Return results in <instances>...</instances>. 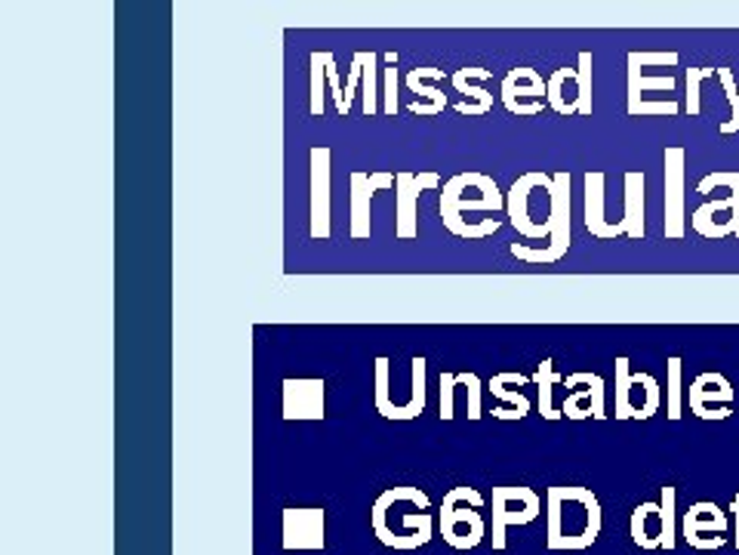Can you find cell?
<instances>
[{"label": "cell", "mask_w": 739, "mask_h": 555, "mask_svg": "<svg viewBox=\"0 0 739 555\" xmlns=\"http://www.w3.org/2000/svg\"><path fill=\"white\" fill-rule=\"evenodd\" d=\"M431 500L422 487H389L370 509V528L389 550H419L434 538Z\"/></svg>", "instance_id": "cell-1"}, {"label": "cell", "mask_w": 739, "mask_h": 555, "mask_svg": "<svg viewBox=\"0 0 739 555\" xmlns=\"http://www.w3.org/2000/svg\"><path fill=\"white\" fill-rule=\"evenodd\" d=\"M604 509L592 487L546 491V543L551 553L588 550L601 538Z\"/></svg>", "instance_id": "cell-2"}, {"label": "cell", "mask_w": 739, "mask_h": 555, "mask_svg": "<svg viewBox=\"0 0 739 555\" xmlns=\"http://www.w3.org/2000/svg\"><path fill=\"white\" fill-rule=\"evenodd\" d=\"M465 191H468V174L453 176L450 182H444L441 204H438L444 228H448L450 235H456V238H465V241H481L487 235H497L499 226H502L499 220H484L478 226H472L463 213H468V210L497 213V210L505 208V194L502 191H490V194H481V198H468Z\"/></svg>", "instance_id": "cell-3"}, {"label": "cell", "mask_w": 739, "mask_h": 555, "mask_svg": "<svg viewBox=\"0 0 739 555\" xmlns=\"http://www.w3.org/2000/svg\"><path fill=\"white\" fill-rule=\"evenodd\" d=\"M484 504H487L484 494H478L475 487H450L438 512V531L448 546L453 550L481 546V540L487 538V524L478 509H484Z\"/></svg>", "instance_id": "cell-4"}, {"label": "cell", "mask_w": 739, "mask_h": 555, "mask_svg": "<svg viewBox=\"0 0 739 555\" xmlns=\"http://www.w3.org/2000/svg\"><path fill=\"white\" fill-rule=\"evenodd\" d=\"M718 186H727L730 194L722 198V201H708L700 210H693V216H690V223L693 228L708 238V241H718V238H727V235H737L739 238V174L737 170H730V174H712L700 179V186L696 191L700 194H708V191H715Z\"/></svg>", "instance_id": "cell-5"}, {"label": "cell", "mask_w": 739, "mask_h": 555, "mask_svg": "<svg viewBox=\"0 0 739 555\" xmlns=\"http://www.w3.org/2000/svg\"><path fill=\"white\" fill-rule=\"evenodd\" d=\"M549 244L543 250H534V247H524V244H512V253L517 260L524 262H558L570 250V174L561 170V174H551L549 189Z\"/></svg>", "instance_id": "cell-6"}, {"label": "cell", "mask_w": 739, "mask_h": 555, "mask_svg": "<svg viewBox=\"0 0 739 555\" xmlns=\"http://www.w3.org/2000/svg\"><path fill=\"white\" fill-rule=\"evenodd\" d=\"M629 358H617V420H651L663 404V389L651 374H632Z\"/></svg>", "instance_id": "cell-7"}, {"label": "cell", "mask_w": 739, "mask_h": 555, "mask_svg": "<svg viewBox=\"0 0 739 555\" xmlns=\"http://www.w3.org/2000/svg\"><path fill=\"white\" fill-rule=\"evenodd\" d=\"M493 550L502 553L505 550V531L512 524H531L543 516V497L534 487H493Z\"/></svg>", "instance_id": "cell-8"}, {"label": "cell", "mask_w": 739, "mask_h": 555, "mask_svg": "<svg viewBox=\"0 0 739 555\" xmlns=\"http://www.w3.org/2000/svg\"><path fill=\"white\" fill-rule=\"evenodd\" d=\"M281 546L287 553H321L327 546V512L321 506H287L281 516Z\"/></svg>", "instance_id": "cell-9"}, {"label": "cell", "mask_w": 739, "mask_h": 555, "mask_svg": "<svg viewBox=\"0 0 739 555\" xmlns=\"http://www.w3.org/2000/svg\"><path fill=\"white\" fill-rule=\"evenodd\" d=\"M727 531H730V519L722 506L703 500V504H693L681 519V538L688 540V546L693 550H722L727 543Z\"/></svg>", "instance_id": "cell-10"}, {"label": "cell", "mask_w": 739, "mask_h": 555, "mask_svg": "<svg viewBox=\"0 0 739 555\" xmlns=\"http://www.w3.org/2000/svg\"><path fill=\"white\" fill-rule=\"evenodd\" d=\"M549 103V81L536 69H512L502 78V105L517 118H536Z\"/></svg>", "instance_id": "cell-11"}, {"label": "cell", "mask_w": 739, "mask_h": 555, "mask_svg": "<svg viewBox=\"0 0 739 555\" xmlns=\"http://www.w3.org/2000/svg\"><path fill=\"white\" fill-rule=\"evenodd\" d=\"M441 176L434 170L426 174H407V170H397V208H395V238L397 241H413L419 235V213H416V201L419 194L429 189H438Z\"/></svg>", "instance_id": "cell-12"}, {"label": "cell", "mask_w": 739, "mask_h": 555, "mask_svg": "<svg viewBox=\"0 0 739 555\" xmlns=\"http://www.w3.org/2000/svg\"><path fill=\"white\" fill-rule=\"evenodd\" d=\"M395 182L397 174H385V170H377V174L355 170V174L348 176V186H351V201H348L351 223H348V235H351V241L370 238V201H373L377 191L392 189Z\"/></svg>", "instance_id": "cell-13"}, {"label": "cell", "mask_w": 739, "mask_h": 555, "mask_svg": "<svg viewBox=\"0 0 739 555\" xmlns=\"http://www.w3.org/2000/svg\"><path fill=\"white\" fill-rule=\"evenodd\" d=\"M549 186L551 176L543 174V170H534V174L517 176L515 182H512V189H509V194H505L509 223H512V228H515L517 235H524V238H531V241H543V238H549L551 235L546 223H543V226H534V223H531V191L549 189Z\"/></svg>", "instance_id": "cell-14"}, {"label": "cell", "mask_w": 739, "mask_h": 555, "mask_svg": "<svg viewBox=\"0 0 739 555\" xmlns=\"http://www.w3.org/2000/svg\"><path fill=\"white\" fill-rule=\"evenodd\" d=\"M284 401H281V416L293 423V420H306V423H321L327 416V404H324V392L327 386L318 377H306V380H284Z\"/></svg>", "instance_id": "cell-15"}, {"label": "cell", "mask_w": 739, "mask_h": 555, "mask_svg": "<svg viewBox=\"0 0 739 555\" xmlns=\"http://www.w3.org/2000/svg\"><path fill=\"white\" fill-rule=\"evenodd\" d=\"M311 204H309V220L311 228L309 235L314 241H327L330 238V152L327 145H314L311 149Z\"/></svg>", "instance_id": "cell-16"}, {"label": "cell", "mask_w": 739, "mask_h": 555, "mask_svg": "<svg viewBox=\"0 0 739 555\" xmlns=\"http://www.w3.org/2000/svg\"><path fill=\"white\" fill-rule=\"evenodd\" d=\"M688 404L693 414L700 420H727L734 414V386L722 374H700L696 380L690 382Z\"/></svg>", "instance_id": "cell-17"}, {"label": "cell", "mask_w": 739, "mask_h": 555, "mask_svg": "<svg viewBox=\"0 0 739 555\" xmlns=\"http://www.w3.org/2000/svg\"><path fill=\"white\" fill-rule=\"evenodd\" d=\"M663 228L669 241L684 238V149L669 145L666 149V216Z\"/></svg>", "instance_id": "cell-18"}, {"label": "cell", "mask_w": 739, "mask_h": 555, "mask_svg": "<svg viewBox=\"0 0 739 555\" xmlns=\"http://www.w3.org/2000/svg\"><path fill=\"white\" fill-rule=\"evenodd\" d=\"M564 386L568 389H576L570 392L564 404H561V414L568 420H604L607 411H604V380L598 374H570L564 377Z\"/></svg>", "instance_id": "cell-19"}, {"label": "cell", "mask_w": 739, "mask_h": 555, "mask_svg": "<svg viewBox=\"0 0 739 555\" xmlns=\"http://www.w3.org/2000/svg\"><path fill=\"white\" fill-rule=\"evenodd\" d=\"M438 81H444V69H413L407 74V87L419 96L410 105L413 115L419 118H434L448 108V93L438 90Z\"/></svg>", "instance_id": "cell-20"}, {"label": "cell", "mask_w": 739, "mask_h": 555, "mask_svg": "<svg viewBox=\"0 0 739 555\" xmlns=\"http://www.w3.org/2000/svg\"><path fill=\"white\" fill-rule=\"evenodd\" d=\"M490 78H493V71L490 69H460L453 78H450L453 87L472 99V103L456 105L460 115H468V118H487V115L493 111V93H487L484 87H478L481 81H490Z\"/></svg>", "instance_id": "cell-21"}, {"label": "cell", "mask_w": 739, "mask_h": 555, "mask_svg": "<svg viewBox=\"0 0 739 555\" xmlns=\"http://www.w3.org/2000/svg\"><path fill=\"white\" fill-rule=\"evenodd\" d=\"M604 182L607 179H604L601 170H588L585 174V228L595 238L610 241V238H622V228L607 223V216H604Z\"/></svg>", "instance_id": "cell-22"}, {"label": "cell", "mask_w": 739, "mask_h": 555, "mask_svg": "<svg viewBox=\"0 0 739 555\" xmlns=\"http://www.w3.org/2000/svg\"><path fill=\"white\" fill-rule=\"evenodd\" d=\"M644 186H647V179L641 170L625 174V210H622V220L617 226L632 241H644V235H647V228H644Z\"/></svg>", "instance_id": "cell-23"}, {"label": "cell", "mask_w": 739, "mask_h": 555, "mask_svg": "<svg viewBox=\"0 0 739 555\" xmlns=\"http://www.w3.org/2000/svg\"><path fill=\"white\" fill-rule=\"evenodd\" d=\"M629 538L641 550H663V506L647 500L629 519Z\"/></svg>", "instance_id": "cell-24"}, {"label": "cell", "mask_w": 739, "mask_h": 555, "mask_svg": "<svg viewBox=\"0 0 739 555\" xmlns=\"http://www.w3.org/2000/svg\"><path fill=\"white\" fill-rule=\"evenodd\" d=\"M549 105L561 118L580 115V74L576 69H558L549 78Z\"/></svg>", "instance_id": "cell-25"}, {"label": "cell", "mask_w": 739, "mask_h": 555, "mask_svg": "<svg viewBox=\"0 0 739 555\" xmlns=\"http://www.w3.org/2000/svg\"><path fill=\"white\" fill-rule=\"evenodd\" d=\"M644 90H675V78H644L637 59L629 52V115L637 118V108H641V93Z\"/></svg>", "instance_id": "cell-26"}, {"label": "cell", "mask_w": 739, "mask_h": 555, "mask_svg": "<svg viewBox=\"0 0 739 555\" xmlns=\"http://www.w3.org/2000/svg\"><path fill=\"white\" fill-rule=\"evenodd\" d=\"M534 382H536V389H539V414H543V420H551V423H555V420H561L564 414L551 404V392H555V386H558V382H564V380L555 374V362H551V358H543V362L536 365Z\"/></svg>", "instance_id": "cell-27"}, {"label": "cell", "mask_w": 739, "mask_h": 555, "mask_svg": "<svg viewBox=\"0 0 739 555\" xmlns=\"http://www.w3.org/2000/svg\"><path fill=\"white\" fill-rule=\"evenodd\" d=\"M659 506H663V550L678 546V491L663 487L659 491Z\"/></svg>", "instance_id": "cell-28"}, {"label": "cell", "mask_w": 739, "mask_h": 555, "mask_svg": "<svg viewBox=\"0 0 739 555\" xmlns=\"http://www.w3.org/2000/svg\"><path fill=\"white\" fill-rule=\"evenodd\" d=\"M377 71H379V52L367 50V59H363V115L367 118H373L382 111V105H379V87H377Z\"/></svg>", "instance_id": "cell-29"}, {"label": "cell", "mask_w": 739, "mask_h": 555, "mask_svg": "<svg viewBox=\"0 0 739 555\" xmlns=\"http://www.w3.org/2000/svg\"><path fill=\"white\" fill-rule=\"evenodd\" d=\"M311 115L324 118V87H327V66H324V52H311Z\"/></svg>", "instance_id": "cell-30"}, {"label": "cell", "mask_w": 739, "mask_h": 555, "mask_svg": "<svg viewBox=\"0 0 739 555\" xmlns=\"http://www.w3.org/2000/svg\"><path fill=\"white\" fill-rule=\"evenodd\" d=\"M669 389H666V414H669L671 423H678L681 420V358L678 355H671L669 362Z\"/></svg>", "instance_id": "cell-31"}, {"label": "cell", "mask_w": 739, "mask_h": 555, "mask_svg": "<svg viewBox=\"0 0 739 555\" xmlns=\"http://www.w3.org/2000/svg\"><path fill=\"white\" fill-rule=\"evenodd\" d=\"M715 74L722 78L724 93H727V103H730V121L722 123V133H724V137H734V133H739V93H737V81H734V71H730V69H715Z\"/></svg>", "instance_id": "cell-32"}, {"label": "cell", "mask_w": 739, "mask_h": 555, "mask_svg": "<svg viewBox=\"0 0 739 555\" xmlns=\"http://www.w3.org/2000/svg\"><path fill=\"white\" fill-rule=\"evenodd\" d=\"M487 389H490V395L502 401V408H509V411H521V414L527 416L531 414V408H534L524 392H512V389H505V382L499 380V374L493 377V380L487 382Z\"/></svg>", "instance_id": "cell-33"}, {"label": "cell", "mask_w": 739, "mask_h": 555, "mask_svg": "<svg viewBox=\"0 0 739 555\" xmlns=\"http://www.w3.org/2000/svg\"><path fill=\"white\" fill-rule=\"evenodd\" d=\"M580 118H592V52H580Z\"/></svg>", "instance_id": "cell-34"}, {"label": "cell", "mask_w": 739, "mask_h": 555, "mask_svg": "<svg viewBox=\"0 0 739 555\" xmlns=\"http://www.w3.org/2000/svg\"><path fill=\"white\" fill-rule=\"evenodd\" d=\"M708 74H715V69H688V103H684V111L690 118H696L703 111V103H700V84H703Z\"/></svg>", "instance_id": "cell-35"}, {"label": "cell", "mask_w": 739, "mask_h": 555, "mask_svg": "<svg viewBox=\"0 0 739 555\" xmlns=\"http://www.w3.org/2000/svg\"><path fill=\"white\" fill-rule=\"evenodd\" d=\"M456 382L465 386V395H468V420H481V377L478 374H456Z\"/></svg>", "instance_id": "cell-36"}, {"label": "cell", "mask_w": 739, "mask_h": 555, "mask_svg": "<svg viewBox=\"0 0 739 555\" xmlns=\"http://www.w3.org/2000/svg\"><path fill=\"white\" fill-rule=\"evenodd\" d=\"M324 66H327V87L333 93V103H336V111L339 115H348V108H345V90L339 87V69H336V56L333 52L324 50Z\"/></svg>", "instance_id": "cell-37"}, {"label": "cell", "mask_w": 739, "mask_h": 555, "mask_svg": "<svg viewBox=\"0 0 739 555\" xmlns=\"http://www.w3.org/2000/svg\"><path fill=\"white\" fill-rule=\"evenodd\" d=\"M385 74V84H382V115H389V118H395L397 115V66H389V69H382Z\"/></svg>", "instance_id": "cell-38"}, {"label": "cell", "mask_w": 739, "mask_h": 555, "mask_svg": "<svg viewBox=\"0 0 739 555\" xmlns=\"http://www.w3.org/2000/svg\"><path fill=\"white\" fill-rule=\"evenodd\" d=\"M363 59H367V50L351 56V71H348V81H345V108L348 111L355 103V90H358V84H363Z\"/></svg>", "instance_id": "cell-39"}, {"label": "cell", "mask_w": 739, "mask_h": 555, "mask_svg": "<svg viewBox=\"0 0 739 555\" xmlns=\"http://www.w3.org/2000/svg\"><path fill=\"white\" fill-rule=\"evenodd\" d=\"M453 389H456V374H441V420L444 423H450L453 416H456V411H453Z\"/></svg>", "instance_id": "cell-40"}, {"label": "cell", "mask_w": 739, "mask_h": 555, "mask_svg": "<svg viewBox=\"0 0 739 555\" xmlns=\"http://www.w3.org/2000/svg\"><path fill=\"white\" fill-rule=\"evenodd\" d=\"M730 512H734V546L739 550V491L737 497H734V504H730Z\"/></svg>", "instance_id": "cell-41"}, {"label": "cell", "mask_w": 739, "mask_h": 555, "mask_svg": "<svg viewBox=\"0 0 739 555\" xmlns=\"http://www.w3.org/2000/svg\"><path fill=\"white\" fill-rule=\"evenodd\" d=\"M382 59H385V62H389V66H397V52H385V56H382Z\"/></svg>", "instance_id": "cell-42"}]
</instances>
